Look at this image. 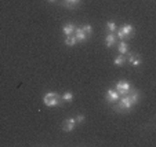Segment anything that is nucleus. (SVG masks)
I'll use <instances>...</instances> for the list:
<instances>
[{
    "label": "nucleus",
    "instance_id": "f257e3e1",
    "mask_svg": "<svg viewBox=\"0 0 156 147\" xmlns=\"http://www.w3.org/2000/svg\"><path fill=\"white\" fill-rule=\"evenodd\" d=\"M138 102V91H134L131 94H127V95H123L122 98H119V100L116 102V106H115V110L116 112H122V110H129L131 109L133 105H136Z\"/></svg>",
    "mask_w": 156,
    "mask_h": 147
},
{
    "label": "nucleus",
    "instance_id": "f03ea898",
    "mask_svg": "<svg viewBox=\"0 0 156 147\" xmlns=\"http://www.w3.org/2000/svg\"><path fill=\"white\" fill-rule=\"evenodd\" d=\"M43 103L48 107H55L61 103V98L57 92H47L43 96Z\"/></svg>",
    "mask_w": 156,
    "mask_h": 147
},
{
    "label": "nucleus",
    "instance_id": "7ed1b4c3",
    "mask_svg": "<svg viewBox=\"0 0 156 147\" xmlns=\"http://www.w3.org/2000/svg\"><path fill=\"white\" fill-rule=\"evenodd\" d=\"M133 33H134V28H133L131 25L126 24V25H123V26L118 30V37L123 40L124 37H131Z\"/></svg>",
    "mask_w": 156,
    "mask_h": 147
},
{
    "label": "nucleus",
    "instance_id": "20e7f679",
    "mask_svg": "<svg viewBox=\"0 0 156 147\" xmlns=\"http://www.w3.org/2000/svg\"><path fill=\"white\" fill-rule=\"evenodd\" d=\"M116 91H118V94L120 95V96H123V95H127L130 91H131V85H130L127 81H119L118 84H116Z\"/></svg>",
    "mask_w": 156,
    "mask_h": 147
},
{
    "label": "nucleus",
    "instance_id": "39448f33",
    "mask_svg": "<svg viewBox=\"0 0 156 147\" xmlns=\"http://www.w3.org/2000/svg\"><path fill=\"white\" fill-rule=\"evenodd\" d=\"M120 98V95L118 94V91H113V89H108L106 91V102L108 103H116Z\"/></svg>",
    "mask_w": 156,
    "mask_h": 147
},
{
    "label": "nucleus",
    "instance_id": "423d86ee",
    "mask_svg": "<svg viewBox=\"0 0 156 147\" xmlns=\"http://www.w3.org/2000/svg\"><path fill=\"white\" fill-rule=\"evenodd\" d=\"M75 125H76V120L75 118H68V120H65L64 124H62V129L65 132H71V131L75 129Z\"/></svg>",
    "mask_w": 156,
    "mask_h": 147
},
{
    "label": "nucleus",
    "instance_id": "0eeeda50",
    "mask_svg": "<svg viewBox=\"0 0 156 147\" xmlns=\"http://www.w3.org/2000/svg\"><path fill=\"white\" fill-rule=\"evenodd\" d=\"M129 62L133 66H140V63H141V56H140L138 54H130Z\"/></svg>",
    "mask_w": 156,
    "mask_h": 147
},
{
    "label": "nucleus",
    "instance_id": "6e6552de",
    "mask_svg": "<svg viewBox=\"0 0 156 147\" xmlns=\"http://www.w3.org/2000/svg\"><path fill=\"white\" fill-rule=\"evenodd\" d=\"M75 37L79 41H84L86 38H87V35L84 33V30H83L82 28H76V29H75Z\"/></svg>",
    "mask_w": 156,
    "mask_h": 147
},
{
    "label": "nucleus",
    "instance_id": "1a4fd4ad",
    "mask_svg": "<svg viewBox=\"0 0 156 147\" xmlns=\"http://www.w3.org/2000/svg\"><path fill=\"white\" fill-rule=\"evenodd\" d=\"M75 29H76V26H75L73 24H69V25H65L62 30H64L65 36H71V35H73L75 33Z\"/></svg>",
    "mask_w": 156,
    "mask_h": 147
},
{
    "label": "nucleus",
    "instance_id": "9d476101",
    "mask_svg": "<svg viewBox=\"0 0 156 147\" xmlns=\"http://www.w3.org/2000/svg\"><path fill=\"white\" fill-rule=\"evenodd\" d=\"M115 40H116V36L113 35V33H109L108 36H106V38H105V43H106V47L108 48H111L113 44H115Z\"/></svg>",
    "mask_w": 156,
    "mask_h": 147
},
{
    "label": "nucleus",
    "instance_id": "9b49d317",
    "mask_svg": "<svg viewBox=\"0 0 156 147\" xmlns=\"http://www.w3.org/2000/svg\"><path fill=\"white\" fill-rule=\"evenodd\" d=\"M118 50H119V52H120L122 55H126V54H127V51H129V45H127V43H126V41H123V40H122L120 43H119V47H118Z\"/></svg>",
    "mask_w": 156,
    "mask_h": 147
},
{
    "label": "nucleus",
    "instance_id": "f8f14e48",
    "mask_svg": "<svg viewBox=\"0 0 156 147\" xmlns=\"http://www.w3.org/2000/svg\"><path fill=\"white\" fill-rule=\"evenodd\" d=\"M80 2H82V0H65L64 6L69 7V8H75V7H77L80 4Z\"/></svg>",
    "mask_w": 156,
    "mask_h": 147
},
{
    "label": "nucleus",
    "instance_id": "ddd939ff",
    "mask_svg": "<svg viewBox=\"0 0 156 147\" xmlns=\"http://www.w3.org/2000/svg\"><path fill=\"white\" fill-rule=\"evenodd\" d=\"M76 37H75V35H71V36H66V38H65V44L69 45V47H73L75 44H76Z\"/></svg>",
    "mask_w": 156,
    "mask_h": 147
},
{
    "label": "nucleus",
    "instance_id": "4468645a",
    "mask_svg": "<svg viewBox=\"0 0 156 147\" xmlns=\"http://www.w3.org/2000/svg\"><path fill=\"white\" fill-rule=\"evenodd\" d=\"M61 100L62 102H72V100H73V94H72V92H65L61 96Z\"/></svg>",
    "mask_w": 156,
    "mask_h": 147
},
{
    "label": "nucleus",
    "instance_id": "2eb2a0df",
    "mask_svg": "<svg viewBox=\"0 0 156 147\" xmlns=\"http://www.w3.org/2000/svg\"><path fill=\"white\" fill-rule=\"evenodd\" d=\"M106 29L109 30V33H113L116 30V24L113 22V21H109V22H106Z\"/></svg>",
    "mask_w": 156,
    "mask_h": 147
},
{
    "label": "nucleus",
    "instance_id": "dca6fc26",
    "mask_svg": "<svg viewBox=\"0 0 156 147\" xmlns=\"http://www.w3.org/2000/svg\"><path fill=\"white\" fill-rule=\"evenodd\" d=\"M113 63H115L116 66H120V65H123V63H124V55H122V54H120V55H119L118 58H116L115 61H113Z\"/></svg>",
    "mask_w": 156,
    "mask_h": 147
},
{
    "label": "nucleus",
    "instance_id": "f3484780",
    "mask_svg": "<svg viewBox=\"0 0 156 147\" xmlns=\"http://www.w3.org/2000/svg\"><path fill=\"white\" fill-rule=\"evenodd\" d=\"M82 29L84 30V33H86L87 36H90V35L93 33V26H91V25H84V26H83Z\"/></svg>",
    "mask_w": 156,
    "mask_h": 147
},
{
    "label": "nucleus",
    "instance_id": "a211bd4d",
    "mask_svg": "<svg viewBox=\"0 0 156 147\" xmlns=\"http://www.w3.org/2000/svg\"><path fill=\"white\" fill-rule=\"evenodd\" d=\"M75 120H76V122H83V121H84V115L79 114V115H76V117H75Z\"/></svg>",
    "mask_w": 156,
    "mask_h": 147
},
{
    "label": "nucleus",
    "instance_id": "6ab92c4d",
    "mask_svg": "<svg viewBox=\"0 0 156 147\" xmlns=\"http://www.w3.org/2000/svg\"><path fill=\"white\" fill-rule=\"evenodd\" d=\"M47 2H50V3H54V2H55V0H47Z\"/></svg>",
    "mask_w": 156,
    "mask_h": 147
}]
</instances>
